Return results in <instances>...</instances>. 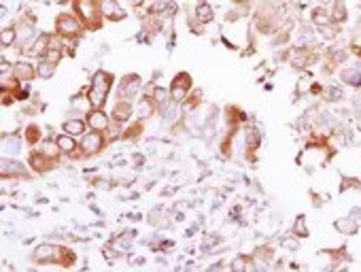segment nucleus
<instances>
[{"mask_svg": "<svg viewBox=\"0 0 361 272\" xmlns=\"http://www.w3.org/2000/svg\"><path fill=\"white\" fill-rule=\"evenodd\" d=\"M336 230L340 234H355L357 232V221H353L350 217H342L336 221Z\"/></svg>", "mask_w": 361, "mask_h": 272, "instance_id": "22", "label": "nucleus"}, {"mask_svg": "<svg viewBox=\"0 0 361 272\" xmlns=\"http://www.w3.org/2000/svg\"><path fill=\"white\" fill-rule=\"evenodd\" d=\"M192 83H194V81H192V77H189L187 72H178V75L172 79V85H174V87H183V89H187V92L192 89Z\"/></svg>", "mask_w": 361, "mask_h": 272, "instance_id": "28", "label": "nucleus"}, {"mask_svg": "<svg viewBox=\"0 0 361 272\" xmlns=\"http://www.w3.org/2000/svg\"><path fill=\"white\" fill-rule=\"evenodd\" d=\"M51 158H47V156H43V153H32V158H30V164H32V168L36 170V172H47L49 168H51Z\"/></svg>", "mask_w": 361, "mask_h": 272, "instance_id": "15", "label": "nucleus"}, {"mask_svg": "<svg viewBox=\"0 0 361 272\" xmlns=\"http://www.w3.org/2000/svg\"><path fill=\"white\" fill-rule=\"evenodd\" d=\"M291 232H293V236H300V238L308 236V228H306V219H304V217H297L295 223H293V228H291Z\"/></svg>", "mask_w": 361, "mask_h": 272, "instance_id": "30", "label": "nucleus"}, {"mask_svg": "<svg viewBox=\"0 0 361 272\" xmlns=\"http://www.w3.org/2000/svg\"><path fill=\"white\" fill-rule=\"evenodd\" d=\"M75 11L81 17V22L87 26H98L96 24V15L100 13L98 11V3L96 0H75Z\"/></svg>", "mask_w": 361, "mask_h": 272, "instance_id": "1", "label": "nucleus"}, {"mask_svg": "<svg viewBox=\"0 0 361 272\" xmlns=\"http://www.w3.org/2000/svg\"><path fill=\"white\" fill-rule=\"evenodd\" d=\"M98 11L102 13V17L113 20V22H119V20L125 17L123 7L117 3V0H98Z\"/></svg>", "mask_w": 361, "mask_h": 272, "instance_id": "3", "label": "nucleus"}, {"mask_svg": "<svg viewBox=\"0 0 361 272\" xmlns=\"http://www.w3.org/2000/svg\"><path fill=\"white\" fill-rule=\"evenodd\" d=\"M41 139V130L36 128V125H28V130H26V141L28 143H36Z\"/></svg>", "mask_w": 361, "mask_h": 272, "instance_id": "33", "label": "nucleus"}, {"mask_svg": "<svg viewBox=\"0 0 361 272\" xmlns=\"http://www.w3.org/2000/svg\"><path fill=\"white\" fill-rule=\"evenodd\" d=\"M56 141H58L60 151H62V153H66V156H72V153L77 151V143H75V139H72L70 134H60Z\"/></svg>", "mask_w": 361, "mask_h": 272, "instance_id": "13", "label": "nucleus"}, {"mask_svg": "<svg viewBox=\"0 0 361 272\" xmlns=\"http://www.w3.org/2000/svg\"><path fill=\"white\" fill-rule=\"evenodd\" d=\"M87 123H89V128L92 130L102 132V130H108V125H111V117H108L102 108H94V111L87 113Z\"/></svg>", "mask_w": 361, "mask_h": 272, "instance_id": "6", "label": "nucleus"}, {"mask_svg": "<svg viewBox=\"0 0 361 272\" xmlns=\"http://www.w3.org/2000/svg\"><path fill=\"white\" fill-rule=\"evenodd\" d=\"M106 92H100V89H94V87H89V92H87V102L92 108H102L104 102H106Z\"/></svg>", "mask_w": 361, "mask_h": 272, "instance_id": "14", "label": "nucleus"}, {"mask_svg": "<svg viewBox=\"0 0 361 272\" xmlns=\"http://www.w3.org/2000/svg\"><path fill=\"white\" fill-rule=\"evenodd\" d=\"M312 24L314 26H319V28H323V26H329L331 24V17H329V11L327 9H323V7H317V9H312Z\"/></svg>", "mask_w": 361, "mask_h": 272, "instance_id": "12", "label": "nucleus"}, {"mask_svg": "<svg viewBox=\"0 0 361 272\" xmlns=\"http://www.w3.org/2000/svg\"><path fill=\"white\" fill-rule=\"evenodd\" d=\"M49 45H51V36L43 34V36H39V39H36V43L32 45V49H30L28 53H34V56H45V53H47V49H49Z\"/></svg>", "mask_w": 361, "mask_h": 272, "instance_id": "20", "label": "nucleus"}, {"mask_svg": "<svg viewBox=\"0 0 361 272\" xmlns=\"http://www.w3.org/2000/svg\"><path fill=\"white\" fill-rule=\"evenodd\" d=\"M321 34H323V39H327V41H331V39H336V28H333V26L329 24V26H323L321 28Z\"/></svg>", "mask_w": 361, "mask_h": 272, "instance_id": "34", "label": "nucleus"}, {"mask_svg": "<svg viewBox=\"0 0 361 272\" xmlns=\"http://www.w3.org/2000/svg\"><path fill=\"white\" fill-rule=\"evenodd\" d=\"M329 17H331V22H336V24H342V22H346V7L342 0H333V7H331V11H329Z\"/></svg>", "mask_w": 361, "mask_h": 272, "instance_id": "18", "label": "nucleus"}, {"mask_svg": "<svg viewBox=\"0 0 361 272\" xmlns=\"http://www.w3.org/2000/svg\"><path fill=\"white\" fill-rule=\"evenodd\" d=\"M168 96H170L168 89L159 87V85L153 89V100H155V104H159V106H166V104H168Z\"/></svg>", "mask_w": 361, "mask_h": 272, "instance_id": "31", "label": "nucleus"}, {"mask_svg": "<svg viewBox=\"0 0 361 272\" xmlns=\"http://www.w3.org/2000/svg\"><path fill=\"white\" fill-rule=\"evenodd\" d=\"M291 5H293V7H300V5H302V0H291Z\"/></svg>", "mask_w": 361, "mask_h": 272, "instance_id": "36", "label": "nucleus"}, {"mask_svg": "<svg viewBox=\"0 0 361 272\" xmlns=\"http://www.w3.org/2000/svg\"><path fill=\"white\" fill-rule=\"evenodd\" d=\"M325 96H327V102H340L342 98H344V92H342L340 85H327Z\"/></svg>", "mask_w": 361, "mask_h": 272, "instance_id": "29", "label": "nucleus"}, {"mask_svg": "<svg viewBox=\"0 0 361 272\" xmlns=\"http://www.w3.org/2000/svg\"><path fill=\"white\" fill-rule=\"evenodd\" d=\"M340 77H342V81H344L346 85H350V87H359V85H361V68H357V66L344 68Z\"/></svg>", "mask_w": 361, "mask_h": 272, "instance_id": "10", "label": "nucleus"}, {"mask_svg": "<svg viewBox=\"0 0 361 272\" xmlns=\"http://www.w3.org/2000/svg\"><path fill=\"white\" fill-rule=\"evenodd\" d=\"M155 100L153 98H142L138 104V119H149V117L155 113Z\"/></svg>", "mask_w": 361, "mask_h": 272, "instance_id": "17", "label": "nucleus"}, {"mask_svg": "<svg viewBox=\"0 0 361 272\" xmlns=\"http://www.w3.org/2000/svg\"><path fill=\"white\" fill-rule=\"evenodd\" d=\"M3 175L5 177H20V175H24V166L20 164V162L3 160Z\"/></svg>", "mask_w": 361, "mask_h": 272, "instance_id": "19", "label": "nucleus"}, {"mask_svg": "<svg viewBox=\"0 0 361 272\" xmlns=\"http://www.w3.org/2000/svg\"><path fill=\"white\" fill-rule=\"evenodd\" d=\"M245 143H247V149L249 151H255L259 147V143H261V136L255 128H249L247 130V136H245Z\"/></svg>", "mask_w": 361, "mask_h": 272, "instance_id": "26", "label": "nucleus"}, {"mask_svg": "<svg viewBox=\"0 0 361 272\" xmlns=\"http://www.w3.org/2000/svg\"><path fill=\"white\" fill-rule=\"evenodd\" d=\"M130 115H132V104L125 100H119L115 104V111H113V119L117 121V123H121V121H125V119H130Z\"/></svg>", "mask_w": 361, "mask_h": 272, "instance_id": "9", "label": "nucleus"}, {"mask_svg": "<svg viewBox=\"0 0 361 272\" xmlns=\"http://www.w3.org/2000/svg\"><path fill=\"white\" fill-rule=\"evenodd\" d=\"M140 87H142V83H140L138 75H125L119 83V96L125 98V100H130V98H134L140 92Z\"/></svg>", "mask_w": 361, "mask_h": 272, "instance_id": "5", "label": "nucleus"}, {"mask_svg": "<svg viewBox=\"0 0 361 272\" xmlns=\"http://www.w3.org/2000/svg\"><path fill=\"white\" fill-rule=\"evenodd\" d=\"M92 87L108 94V92H111V75H106L104 70L94 72V77H92Z\"/></svg>", "mask_w": 361, "mask_h": 272, "instance_id": "8", "label": "nucleus"}, {"mask_svg": "<svg viewBox=\"0 0 361 272\" xmlns=\"http://www.w3.org/2000/svg\"><path fill=\"white\" fill-rule=\"evenodd\" d=\"M53 75H56V64H51V62H47V60H41V64H39V77H41V79H51Z\"/></svg>", "mask_w": 361, "mask_h": 272, "instance_id": "27", "label": "nucleus"}, {"mask_svg": "<svg viewBox=\"0 0 361 272\" xmlns=\"http://www.w3.org/2000/svg\"><path fill=\"white\" fill-rule=\"evenodd\" d=\"M56 30L60 36H77L81 32V24L72 15H60L56 22Z\"/></svg>", "mask_w": 361, "mask_h": 272, "instance_id": "4", "label": "nucleus"}, {"mask_svg": "<svg viewBox=\"0 0 361 272\" xmlns=\"http://www.w3.org/2000/svg\"><path fill=\"white\" fill-rule=\"evenodd\" d=\"M15 39H17V30L15 28H5L3 30V49L11 47V45L15 43Z\"/></svg>", "mask_w": 361, "mask_h": 272, "instance_id": "32", "label": "nucleus"}, {"mask_svg": "<svg viewBox=\"0 0 361 272\" xmlns=\"http://www.w3.org/2000/svg\"><path fill=\"white\" fill-rule=\"evenodd\" d=\"M39 151L43 153V156L51 158V160H56V158H58V153H62L60 147H58V141H56V139H45V141H41Z\"/></svg>", "mask_w": 361, "mask_h": 272, "instance_id": "11", "label": "nucleus"}, {"mask_svg": "<svg viewBox=\"0 0 361 272\" xmlns=\"http://www.w3.org/2000/svg\"><path fill=\"white\" fill-rule=\"evenodd\" d=\"M36 72L39 70H36L32 64H28V62H17L13 66V77L17 81H30V79H34Z\"/></svg>", "mask_w": 361, "mask_h": 272, "instance_id": "7", "label": "nucleus"}, {"mask_svg": "<svg viewBox=\"0 0 361 272\" xmlns=\"http://www.w3.org/2000/svg\"><path fill=\"white\" fill-rule=\"evenodd\" d=\"M196 20L200 22V24H209V22H213V7L209 5V3H200L196 7Z\"/></svg>", "mask_w": 361, "mask_h": 272, "instance_id": "16", "label": "nucleus"}, {"mask_svg": "<svg viewBox=\"0 0 361 272\" xmlns=\"http://www.w3.org/2000/svg\"><path fill=\"white\" fill-rule=\"evenodd\" d=\"M34 26L32 24H26V22H22L20 26H17V36L22 39V43H28V41H32L34 39Z\"/></svg>", "mask_w": 361, "mask_h": 272, "instance_id": "25", "label": "nucleus"}, {"mask_svg": "<svg viewBox=\"0 0 361 272\" xmlns=\"http://www.w3.org/2000/svg\"><path fill=\"white\" fill-rule=\"evenodd\" d=\"M312 79L308 75H304L300 81H297V87H295V98H300V96H306V94H310L312 92Z\"/></svg>", "mask_w": 361, "mask_h": 272, "instance_id": "24", "label": "nucleus"}, {"mask_svg": "<svg viewBox=\"0 0 361 272\" xmlns=\"http://www.w3.org/2000/svg\"><path fill=\"white\" fill-rule=\"evenodd\" d=\"M64 132L70 136H79L85 132V123L81 119H68V121H64Z\"/></svg>", "mask_w": 361, "mask_h": 272, "instance_id": "23", "label": "nucleus"}, {"mask_svg": "<svg viewBox=\"0 0 361 272\" xmlns=\"http://www.w3.org/2000/svg\"><path fill=\"white\" fill-rule=\"evenodd\" d=\"M102 147H104V136L98 130H92L81 139V151H83L85 156H96Z\"/></svg>", "mask_w": 361, "mask_h": 272, "instance_id": "2", "label": "nucleus"}, {"mask_svg": "<svg viewBox=\"0 0 361 272\" xmlns=\"http://www.w3.org/2000/svg\"><path fill=\"white\" fill-rule=\"evenodd\" d=\"M247 266H249V264H247V259L242 257V255H238L236 259L232 261V266H230V268H232V270H236V272H240V270H245Z\"/></svg>", "mask_w": 361, "mask_h": 272, "instance_id": "35", "label": "nucleus"}, {"mask_svg": "<svg viewBox=\"0 0 361 272\" xmlns=\"http://www.w3.org/2000/svg\"><path fill=\"white\" fill-rule=\"evenodd\" d=\"M164 119H166V123H176L180 119V106H178V102L172 100L170 104L164 106Z\"/></svg>", "mask_w": 361, "mask_h": 272, "instance_id": "21", "label": "nucleus"}]
</instances>
